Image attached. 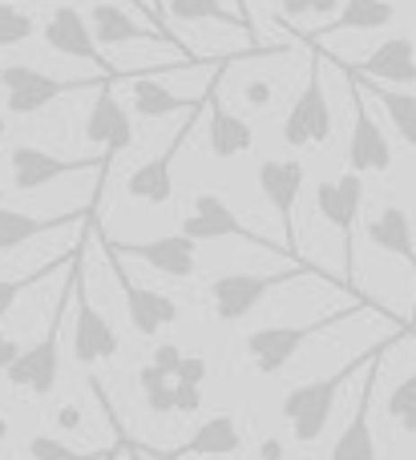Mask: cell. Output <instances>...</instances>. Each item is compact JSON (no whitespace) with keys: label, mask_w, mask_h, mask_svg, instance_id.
I'll list each match as a JSON object with an SVG mask.
<instances>
[{"label":"cell","mask_w":416,"mask_h":460,"mask_svg":"<svg viewBox=\"0 0 416 460\" xmlns=\"http://www.w3.org/2000/svg\"><path fill=\"white\" fill-rule=\"evenodd\" d=\"M0 4H24V0H0Z\"/></svg>","instance_id":"cell-44"},{"label":"cell","mask_w":416,"mask_h":460,"mask_svg":"<svg viewBox=\"0 0 416 460\" xmlns=\"http://www.w3.org/2000/svg\"><path fill=\"white\" fill-rule=\"evenodd\" d=\"M409 323L416 327V299H412V315H409Z\"/></svg>","instance_id":"cell-42"},{"label":"cell","mask_w":416,"mask_h":460,"mask_svg":"<svg viewBox=\"0 0 416 460\" xmlns=\"http://www.w3.org/2000/svg\"><path fill=\"white\" fill-rule=\"evenodd\" d=\"M113 448H102V453H77V448H69L65 440L49 437V432H37V437L29 440V460H105Z\"/></svg>","instance_id":"cell-32"},{"label":"cell","mask_w":416,"mask_h":460,"mask_svg":"<svg viewBox=\"0 0 416 460\" xmlns=\"http://www.w3.org/2000/svg\"><path fill=\"white\" fill-rule=\"evenodd\" d=\"M352 77H356V73H352ZM356 81H360V89H368V93L385 105V113H388V121L396 126L401 142L416 150V93H396V89L380 85V81H368V77H356Z\"/></svg>","instance_id":"cell-28"},{"label":"cell","mask_w":416,"mask_h":460,"mask_svg":"<svg viewBox=\"0 0 416 460\" xmlns=\"http://www.w3.org/2000/svg\"><path fill=\"white\" fill-rule=\"evenodd\" d=\"M118 85H121L118 77H105L102 85H97V97H93V105H89V118H85V137L93 146H102L105 174H110L113 158L134 146V121H129V110L118 102V93H113Z\"/></svg>","instance_id":"cell-13"},{"label":"cell","mask_w":416,"mask_h":460,"mask_svg":"<svg viewBox=\"0 0 416 460\" xmlns=\"http://www.w3.org/2000/svg\"><path fill=\"white\" fill-rule=\"evenodd\" d=\"M388 416L401 432H416V372L388 392Z\"/></svg>","instance_id":"cell-31"},{"label":"cell","mask_w":416,"mask_h":460,"mask_svg":"<svg viewBox=\"0 0 416 460\" xmlns=\"http://www.w3.org/2000/svg\"><path fill=\"white\" fill-rule=\"evenodd\" d=\"M105 77H49V73L32 69V65H4L0 69V89H4V110L13 118H32L40 113L45 105H53L57 97L65 93H77V89H97ZM126 81V77H118Z\"/></svg>","instance_id":"cell-6"},{"label":"cell","mask_w":416,"mask_h":460,"mask_svg":"<svg viewBox=\"0 0 416 460\" xmlns=\"http://www.w3.org/2000/svg\"><path fill=\"white\" fill-rule=\"evenodd\" d=\"M243 97H247L251 105H267V102H271V85H267V81H247Z\"/></svg>","instance_id":"cell-35"},{"label":"cell","mask_w":416,"mask_h":460,"mask_svg":"<svg viewBox=\"0 0 416 460\" xmlns=\"http://www.w3.org/2000/svg\"><path fill=\"white\" fill-rule=\"evenodd\" d=\"M380 359L376 356L368 367H364V384L360 396H356V412L352 420L344 424V432L336 437L328 460H376V437H372V400H376V384H380Z\"/></svg>","instance_id":"cell-19"},{"label":"cell","mask_w":416,"mask_h":460,"mask_svg":"<svg viewBox=\"0 0 416 460\" xmlns=\"http://www.w3.org/2000/svg\"><path fill=\"white\" fill-rule=\"evenodd\" d=\"M207 359L202 356H178V364H174V380L178 384H199L202 388V380H207Z\"/></svg>","instance_id":"cell-34"},{"label":"cell","mask_w":416,"mask_h":460,"mask_svg":"<svg viewBox=\"0 0 416 460\" xmlns=\"http://www.w3.org/2000/svg\"><path fill=\"white\" fill-rule=\"evenodd\" d=\"M178 234L194 238V243H210V238H239V243H251V246H259V251L279 254L283 262H304V254H291L283 243H271V238H263L259 230H251L223 199H218V194H199V199H194V210L182 218V226H178Z\"/></svg>","instance_id":"cell-7"},{"label":"cell","mask_w":416,"mask_h":460,"mask_svg":"<svg viewBox=\"0 0 416 460\" xmlns=\"http://www.w3.org/2000/svg\"><path fill=\"white\" fill-rule=\"evenodd\" d=\"M121 85H129V97H134V113L137 118H170V113H182V110H199L202 97H182V93H170V89H162L158 81H150V73H126V81Z\"/></svg>","instance_id":"cell-25"},{"label":"cell","mask_w":416,"mask_h":460,"mask_svg":"<svg viewBox=\"0 0 416 460\" xmlns=\"http://www.w3.org/2000/svg\"><path fill=\"white\" fill-rule=\"evenodd\" d=\"M312 13H320V16L340 13V0H312Z\"/></svg>","instance_id":"cell-38"},{"label":"cell","mask_w":416,"mask_h":460,"mask_svg":"<svg viewBox=\"0 0 416 460\" xmlns=\"http://www.w3.org/2000/svg\"><path fill=\"white\" fill-rule=\"evenodd\" d=\"M8 440V420H4V412H0V445Z\"/></svg>","instance_id":"cell-40"},{"label":"cell","mask_w":416,"mask_h":460,"mask_svg":"<svg viewBox=\"0 0 416 460\" xmlns=\"http://www.w3.org/2000/svg\"><path fill=\"white\" fill-rule=\"evenodd\" d=\"M202 105H207V102H202ZM202 105L186 113V121L174 129V137L166 142V150L154 154V158H146L142 166H137L134 174L126 178V194L134 202H146V207H166V202L174 199V158H178V150L190 142L194 126H199Z\"/></svg>","instance_id":"cell-8"},{"label":"cell","mask_w":416,"mask_h":460,"mask_svg":"<svg viewBox=\"0 0 416 460\" xmlns=\"http://www.w3.org/2000/svg\"><path fill=\"white\" fill-rule=\"evenodd\" d=\"M89 29H93V40L102 49H113V45H129V40H162V45L178 49L186 61H194L190 45L178 40L174 32L166 29H142L129 13H121V4H93V16H89Z\"/></svg>","instance_id":"cell-21"},{"label":"cell","mask_w":416,"mask_h":460,"mask_svg":"<svg viewBox=\"0 0 416 460\" xmlns=\"http://www.w3.org/2000/svg\"><path fill=\"white\" fill-rule=\"evenodd\" d=\"M344 69L356 77L380 81V85H416V45L409 37H388L364 61L344 65Z\"/></svg>","instance_id":"cell-22"},{"label":"cell","mask_w":416,"mask_h":460,"mask_svg":"<svg viewBox=\"0 0 416 460\" xmlns=\"http://www.w3.org/2000/svg\"><path fill=\"white\" fill-rule=\"evenodd\" d=\"M0 137H4V118H0Z\"/></svg>","instance_id":"cell-45"},{"label":"cell","mask_w":416,"mask_h":460,"mask_svg":"<svg viewBox=\"0 0 416 460\" xmlns=\"http://www.w3.org/2000/svg\"><path fill=\"white\" fill-rule=\"evenodd\" d=\"M93 234L102 238L110 251H118L121 259H142L150 270L166 279H190L199 270V243L186 234H166V238H150V243H118V238H105L93 226Z\"/></svg>","instance_id":"cell-16"},{"label":"cell","mask_w":416,"mask_h":460,"mask_svg":"<svg viewBox=\"0 0 416 460\" xmlns=\"http://www.w3.org/2000/svg\"><path fill=\"white\" fill-rule=\"evenodd\" d=\"M137 388H142L150 412H199L202 408L199 384H178L174 372L154 364V359H146V364L137 367Z\"/></svg>","instance_id":"cell-23"},{"label":"cell","mask_w":416,"mask_h":460,"mask_svg":"<svg viewBox=\"0 0 416 460\" xmlns=\"http://www.w3.org/2000/svg\"><path fill=\"white\" fill-rule=\"evenodd\" d=\"M404 335H416V332L412 327H396V335L372 343L368 351H360V356H352L348 364H340L332 376H320V380H312V384H299V388H291L288 396H283V420L291 424V432H296L299 445H312V440L323 437L332 412H336L340 388H344L348 380H356L376 356H388V348H393L396 340H404Z\"/></svg>","instance_id":"cell-1"},{"label":"cell","mask_w":416,"mask_h":460,"mask_svg":"<svg viewBox=\"0 0 416 460\" xmlns=\"http://www.w3.org/2000/svg\"><path fill=\"white\" fill-rule=\"evenodd\" d=\"M8 170H13V190L16 194H32L40 186L57 182V178L81 174V170H102L97 194L105 186V162L102 158H57V154L40 150V146H13L8 150Z\"/></svg>","instance_id":"cell-12"},{"label":"cell","mask_w":416,"mask_h":460,"mask_svg":"<svg viewBox=\"0 0 416 460\" xmlns=\"http://www.w3.org/2000/svg\"><path fill=\"white\" fill-rule=\"evenodd\" d=\"M368 243L385 254H396L416 270V246H412V223L401 207H385L376 218H368Z\"/></svg>","instance_id":"cell-26"},{"label":"cell","mask_w":416,"mask_h":460,"mask_svg":"<svg viewBox=\"0 0 416 460\" xmlns=\"http://www.w3.org/2000/svg\"><path fill=\"white\" fill-rule=\"evenodd\" d=\"M89 218H93V215H89ZM89 218H85V234H81L77 254H73V262H69V279H65V291L57 295V307H53V315H49L45 335H40L37 343H29V348H21V351L13 356V364L4 367L8 384H13L16 392H29V396H37V400L53 396L57 380H61V327H65V315H69V303H73V287H77V275L85 270Z\"/></svg>","instance_id":"cell-2"},{"label":"cell","mask_w":416,"mask_h":460,"mask_svg":"<svg viewBox=\"0 0 416 460\" xmlns=\"http://www.w3.org/2000/svg\"><path fill=\"white\" fill-rule=\"evenodd\" d=\"M146 460H194V456H239L243 453V429L231 412H215L210 420H202L194 429V437L186 445H178L174 453H150V448L134 445Z\"/></svg>","instance_id":"cell-20"},{"label":"cell","mask_w":416,"mask_h":460,"mask_svg":"<svg viewBox=\"0 0 416 460\" xmlns=\"http://www.w3.org/2000/svg\"><path fill=\"white\" fill-rule=\"evenodd\" d=\"M73 254H77V246H73L69 254H57L53 262H40L37 270H29V275H13V279H0V319L8 315V311H13V303L21 299L24 291H29V287H37V283H45L49 275H57V270H65L73 262Z\"/></svg>","instance_id":"cell-30"},{"label":"cell","mask_w":416,"mask_h":460,"mask_svg":"<svg viewBox=\"0 0 416 460\" xmlns=\"http://www.w3.org/2000/svg\"><path fill=\"white\" fill-rule=\"evenodd\" d=\"M121 445H126V453H129V456H134V460H146V456H142V453H137V448H134V440H129V437H126V432H121Z\"/></svg>","instance_id":"cell-39"},{"label":"cell","mask_w":416,"mask_h":460,"mask_svg":"<svg viewBox=\"0 0 416 460\" xmlns=\"http://www.w3.org/2000/svg\"><path fill=\"white\" fill-rule=\"evenodd\" d=\"M364 311H380V315L393 319V323H409V319L393 315V311H388L385 303H376V299H352L348 307L332 311V315L312 319V323H271V327H259V332H251L247 340H243V348H247V356H251V364H255L259 376H279L283 367H288L291 359L299 356V348H304V343H312L315 335L336 332L340 323L364 315Z\"/></svg>","instance_id":"cell-3"},{"label":"cell","mask_w":416,"mask_h":460,"mask_svg":"<svg viewBox=\"0 0 416 460\" xmlns=\"http://www.w3.org/2000/svg\"><path fill=\"white\" fill-rule=\"evenodd\" d=\"M32 32H37V21H32L29 8H21V4H0V49L24 45Z\"/></svg>","instance_id":"cell-33"},{"label":"cell","mask_w":416,"mask_h":460,"mask_svg":"<svg viewBox=\"0 0 416 460\" xmlns=\"http://www.w3.org/2000/svg\"><path fill=\"white\" fill-rule=\"evenodd\" d=\"M296 279H320V283L348 291L344 279L328 275V270L315 267L312 259H304V262H288L283 270H271V275H255V270H226V275H215L207 287V303L218 323H243L275 287H288V283H296Z\"/></svg>","instance_id":"cell-4"},{"label":"cell","mask_w":416,"mask_h":460,"mask_svg":"<svg viewBox=\"0 0 416 460\" xmlns=\"http://www.w3.org/2000/svg\"><path fill=\"white\" fill-rule=\"evenodd\" d=\"M259 190H263L267 207L283 218V246L291 254H299L296 246V202H299V190H304V162L299 158H267L259 162Z\"/></svg>","instance_id":"cell-17"},{"label":"cell","mask_w":416,"mask_h":460,"mask_svg":"<svg viewBox=\"0 0 416 460\" xmlns=\"http://www.w3.org/2000/svg\"><path fill=\"white\" fill-rule=\"evenodd\" d=\"M166 16L186 24L215 21V24H226V29L251 32V13H231V8H223V0H166Z\"/></svg>","instance_id":"cell-29"},{"label":"cell","mask_w":416,"mask_h":460,"mask_svg":"<svg viewBox=\"0 0 416 460\" xmlns=\"http://www.w3.org/2000/svg\"><path fill=\"white\" fill-rule=\"evenodd\" d=\"M307 13H312V0H283V16H291V21Z\"/></svg>","instance_id":"cell-37"},{"label":"cell","mask_w":416,"mask_h":460,"mask_svg":"<svg viewBox=\"0 0 416 460\" xmlns=\"http://www.w3.org/2000/svg\"><path fill=\"white\" fill-rule=\"evenodd\" d=\"M89 215H97L93 207L77 210V215H57V218H37V215H24V210H13V207H0V254L16 251V246L32 243V238L49 234V230H61L69 223H85Z\"/></svg>","instance_id":"cell-24"},{"label":"cell","mask_w":416,"mask_h":460,"mask_svg":"<svg viewBox=\"0 0 416 460\" xmlns=\"http://www.w3.org/2000/svg\"><path fill=\"white\" fill-rule=\"evenodd\" d=\"M344 69V65H340ZM348 77V93H352V137H348V170L356 174H388L393 170V142L385 137V129L376 126V118L368 113V102H364V89L352 73L344 69Z\"/></svg>","instance_id":"cell-9"},{"label":"cell","mask_w":416,"mask_h":460,"mask_svg":"<svg viewBox=\"0 0 416 460\" xmlns=\"http://www.w3.org/2000/svg\"><path fill=\"white\" fill-rule=\"evenodd\" d=\"M118 453H121V440H118V448H113V453H110V456H105V460H113V456H118Z\"/></svg>","instance_id":"cell-43"},{"label":"cell","mask_w":416,"mask_h":460,"mask_svg":"<svg viewBox=\"0 0 416 460\" xmlns=\"http://www.w3.org/2000/svg\"><path fill=\"white\" fill-rule=\"evenodd\" d=\"M16 351H21V343H16L8 332H0V372H4V367L13 364V356H16Z\"/></svg>","instance_id":"cell-36"},{"label":"cell","mask_w":416,"mask_h":460,"mask_svg":"<svg viewBox=\"0 0 416 460\" xmlns=\"http://www.w3.org/2000/svg\"><path fill=\"white\" fill-rule=\"evenodd\" d=\"M40 37H45V45L53 49V53L73 57V61L97 65L105 77H126V73H121L118 65H113L110 57L102 53V45L93 40V29H89V21H85V16H81L73 4H57L53 13H49V21H45V29H40Z\"/></svg>","instance_id":"cell-14"},{"label":"cell","mask_w":416,"mask_h":460,"mask_svg":"<svg viewBox=\"0 0 416 460\" xmlns=\"http://www.w3.org/2000/svg\"><path fill=\"white\" fill-rule=\"evenodd\" d=\"M105 259H110L113 283H118L121 295H126V315H129V327H134L137 335L154 340V335H162L170 323H178V303L170 299V295L154 291V287L134 283V279H129V270H126V262H121V254L110 251V246H105Z\"/></svg>","instance_id":"cell-11"},{"label":"cell","mask_w":416,"mask_h":460,"mask_svg":"<svg viewBox=\"0 0 416 460\" xmlns=\"http://www.w3.org/2000/svg\"><path fill=\"white\" fill-rule=\"evenodd\" d=\"M126 4H137V0H126Z\"/></svg>","instance_id":"cell-46"},{"label":"cell","mask_w":416,"mask_h":460,"mask_svg":"<svg viewBox=\"0 0 416 460\" xmlns=\"http://www.w3.org/2000/svg\"><path fill=\"white\" fill-rule=\"evenodd\" d=\"M396 16L393 0H344L340 13L323 32H368V29H388Z\"/></svg>","instance_id":"cell-27"},{"label":"cell","mask_w":416,"mask_h":460,"mask_svg":"<svg viewBox=\"0 0 416 460\" xmlns=\"http://www.w3.org/2000/svg\"><path fill=\"white\" fill-rule=\"evenodd\" d=\"M315 207H320L323 223L336 226L340 251H344V283L352 299H372L368 291H360L356 283V226H360V207H364V178L356 170L332 178V182L315 186Z\"/></svg>","instance_id":"cell-5"},{"label":"cell","mask_w":416,"mask_h":460,"mask_svg":"<svg viewBox=\"0 0 416 460\" xmlns=\"http://www.w3.org/2000/svg\"><path fill=\"white\" fill-rule=\"evenodd\" d=\"M226 65L231 61H218V73L210 77L207 93H202V110H207V142H210V154L215 158H239V154H247L251 146H255V129H251L247 118H239L235 110H226L223 102H218V81H223Z\"/></svg>","instance_id":"cell-18"},{"label":"cell","mask_w":416,"mask_h":460,"mask_svg":"<svg viewBox=\"0 0 416 460\" xmlns=\"http://www.w3.org/2000/svg\"><path fill=\"white\" fill-rule=\"evenodd\" d=\"M118 332L113 323L102 315L97 303H89L85 295V270L77 275V287H73V359L81 367H93L102 359H113L118 356Z\"/></svg>","instance_id":"cell-15"},{"label":"cell","mask_w":416,"mask_h":460,"mask_svg":"<svg viewBox=\"0 0 416 460\" xmlns=\"http://www.w3.org/2000/svg\"><path fill=\"white\" fill-rule=\"evenodd\" d=\"M154 13H158V16H166V0H154Z\"/></svg>","instance_id":"cell-41"},{"label":"cell","mask_w":416,"mask_h":460,"mask_svg":"<svg viewBox=\"0 0 416 460\" xmlns=\"http://www.w3.org/2000/svg\"><path fill=\"white\" fill-rule=\"evenodd\" d=\"M332 126H336V118H332L328 89H323V77H320V61H312L304 93L296 97V105H291L288 118H283V142H288L291 150L323 146L332 137Z\"/></svg>","instance_id":"cell-10"}]
</instances>
